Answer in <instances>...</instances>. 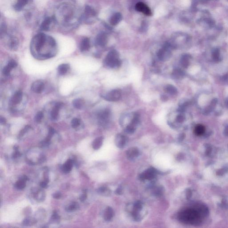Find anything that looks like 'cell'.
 Segmentation results:
<instances>
[{"label": "cell", "mask_w": 228, "mask_h": 228, "mask_svg": "<svg viewBox=\"0 0 228 228\" xmlns=\"http://www.w3.org/2000/svg\"><path fill=\"white\" fill-rule=\"evenodd\" d=\"M180 221L185 224L199 225L201 221L200 214L194 209H187L180 212L179 216Z\"/></svg>", "instance_id": "cell-1"}, {"label": "cell", "mask_w": 228, "mask_h": 228, "mask_svg": "<svg viewBox=\"0 0 228 228\" xmlns=\"http://www.w3.org/2000/svg\"><path fill=\"white\" fill-rule=\"evenodd\" d=\"M118 53L115 51L110 52L105 59V63L108 66L115 67L120 65V61L118 59Z\"/></svg>", "instance_id": "cell-2"}, {"label": "cell", "mask_w": 228, "mask_h": 228, "mask_svg": "<svg viewBox=\"0 0 228 228\" xmlns=\"http://www.w3.org/2000/svg\"><path fill=\"white\" fill-rule=\"evenodd\" d=\"M136 10L137 11L140 12L142 13L143 14H145L147 16H151L152 14L151 10L145 4L142 2H139L137 3L135 6Z\"/></svg>", "instance_id": "cell-3"}, {"label": "cell", "mask_w": 228, "mask_h": 228, "mask_svg": "<svg viewBox=\"0 0 228 228\" xmlns=\"http://www.w3.org/2000/svg\"><path fill=\"white\" fill-rule=\"evenodd\" d=\"M45 86L44 83L41 81L37 80L34 82L32 84L31 89L35 93H41L44 90Z\"/></svg>", "instance_id": "cell-4"}, {"label": "cell", "mask_w": 228, "mask_h": 228, "mask_svg": "<svg viewBox=\"0 0 228 228\" xmlns=\"http://www.w3.org/2000/svg\"><path fill=\"white\" fill-rule=\"evenodd\" d=\"M62 102H57L54 105L51 111V118L53 120H58L59 116V111L60 109L63 106Z\"/></svg>", "instance_id": "cell-5"}, {"label": "cell", "mask_w": 228, "mask_h": 228, "mask_svg": "<svg viewBox=\"0 0 228 228\" xmlns=\"http://www.w3.org/2000/svg\"><path fill=\"white\" fill-rule=\"evenodd\" d=\"M120 91L116 90L113 91L108 94L105 97V99L107 100L115 101L119 100L120 98Z\"/></svg>", "instance_id": "cell-6"}, {"label": "cell", "mask_w": 228, "mask_h": 228, "mask_svg": "<svg viewBox=\"0 0 228 228\" xmlns=\"http://www.w3.org/2000/svg\"><path fill=\"white\" fill-rule=\"evenodd\" d=\"M55 21L53 17H47L43 21L40 26V30L42 31H48L50 30V25L52 22Z\"/></svg>", "instance_id": "cell-7"}, {"label": "cell", "mask_w": 228, "mask_h": 228, "mask_svg": "<svg viewBox=\"0 0 228 228\" xmlns=\"http://www.w3.org/2000/svg\"><path fill=\"white\" fill-rule=\"evenodd\" d=\"M23 97V93L21 91L16 92L11 99V102L13 105H17L21 102Z\"/></svg>", "instance_id": "cell-8"}, {"label": "cell", "mask_w": 228, "mask_h": 228, "mask_svg": "<svg viewBox=\"0 0 228 228\" xmlns=\"http://www.w3.org/2000/svg\"><path fill=\"white\" fill-rule=\"evenodd\" d=\"M96 43L100 46H104L107 42V37L105 33H101L96 37Z\"/></svg>", "instance_id": "cell-9"}, {"label": "cell", "mask_w": 228, "mask_h": 228, "mask_svg": "<svg viewBox=\"0 0 228 228\" xmlns=\"http://www.w3.org/2000/svg\"><path fill=\"white\" fill-rule=\"evenodd\" d=\"M122 18V15L120 13H114L110 19V23L112 25H116L120 22Z\"/></svg>", "instance_id": "cell-10"}, {"label": "cell", "mask_w": 228, "mask_h": 228, "mask_svg": "<svg viewBox=\"0 0 228 228\" xmlns=\"http://www.w3.org/2000/svg\"><path fill=\"white\" fill-rule=\"evenodd\" d=\"M74 160L72 159H68L62 165V169L64 173H68L72 169L73 165Z\"/></svg>", "instance_id": "cell-11"}, {"label": "cell", "mask_w": 228, "mask_h": 228, "mask_svg": "<svg viewBox=\"0 0 228 228\" xmlns=\"http://www.w3.org/2000/svg\"><path fill=\"white\" fill-rule=\"evenodd\" d=\"M30 1V0H18L17 3L14 6V10L18 11L21 10Z\"/></svg>", "instance_id": "cell-12"}, {"label": "cell", "mask_w": 228, "mask_h": 228, "mask_svg": "<svg viewBox=\"0 0 228 228\" xmlns=\"http://www.w3.org/2000/svg\"><path fill=\"white\" fill-rule=\"evenodd\" d=\"M90 47V43L89 39L86 38L83 39L81 43L80 49L82 52L88 51Z\"/></svg>", "instance_id": "cell-13"}, {"label": "cell", "mask_w": 228, "mask_h": 228, "mask_svg": "<svg viewBox=\"0 0 228 228\" xmlns=\"http://www.w3.org/2000/svg\"><path fill=\"white\" fill-rule=\"evenodd\" d=\"M69 69H70V65L68 64H61L58 67V72L60 75H64L66 74Z\"/></svg>", "instance_id": "cell-14"}, {"label": "cell", "mask_w": 228, "mask_h": 228, "mask_svg": "<svg viewBox=\"0 0 228 228\" xmlns=\"http://www.w3.org/2000/svg\"><path fill=\"white\" fill-rule=\"evenodd\" d=\"M79 209V205L77 202H73L71 203V205L66 207V211L68 212H71L77 210Z\"/></svg>", "instance_id": "cell-15"}, {"label": "cell", "mask_w": 228, "mask_h": 228, "mask_svg": "<svg viewBox=\"0 0 228 228\" xmlns=\"http://www.w3.org/2000/svg\"><path fill=\"white\" fill-rule=\"evenodd\" d=\"M205 127L201 124L197 125L194 130V132L197 136H201L205 132Z\"/></svg>", "instance_id": "cell-16"}, {"label": "cell", "mask_w": 228, "mask_h": 228, "mask_svg": "<svg viewBox=\"0 0 228 228\" xmlns=\"http://www.w3.org/2000/svg\"><path fill=\"white\" fill-rule=\"evenodd\" d=\"M102 138L101 137L96 138L92 143L93 148L95 150L98 149L100 148L102 144Z\"/></svg>", "instance_id": "cell-17"}, {"label": "cell", "mask_w": 228, "mask_h": 228, "mask_svg": "<svg viewBox=\"0 0 228 228\" xmlns=\"http://www.w3.org/2000/svg\"><path fill=\"white\" fill-rule=\"evenodd\" d=\"M83 104H84V102L81 99H76L74 100L73 101V105L74 107L78 109H80L82 108Z\"/></svg>", "instance_id": "cell-18"}, {"label": "cell", "mask_w": 228, "mask_h": 228, "mask_svg": "<svg viewBox=\"0 0 228 228\" xmlns=\"http://www.w3.org/2000/svg\"><path fill=\"white\" fill-rule=\"evenodd\" d=\"M85 14L87 16H95L96 12L89 5H86L85 8Z\"/></svg>", "instance_id": "cell-19"}, {"label": "cell", "mask_w": 228, "mask_h": 228, "mask_svg": "<svg viewBox=\"0 0 228 228\" xmlns=\"http://www.w3.org/2000/svg\"><path fill=\"white\" fill-rule=\"evenodd\" d=\"M19 45L18 39L15 38H12L10 42V47L12 50H15L17 49Z\"/></svg>", "instance_id": "cell-20"}, {"label": "cell", "mask_w": 228, "mask_h": 228, "mask_svg": "<svg viewBox=\"0 0 228 228\" xmlns=\"http://www.w3.org/2000/svg\"><path fill=\"white\" fill-rule=\"evenodd\" d=\"M25 186H26L25 181L21 179L19 180L18 181H17L15 184L16 189L19 190L23 189L25 188Z\"/></svg>", "instance_id": "cell-21"}, {"label": "cell", "mask_w": 228, "mask_h": 228, "mask_svg": "<svg viewBox=\"0 0 228 228\" xmlns=\"http://www.w3.org/2000/svg\"><path fill=\"white\" fill-rule=\"evenodd\" d=\"M81 121L80 119L78 118H74L72 120L71 122L72 127L74 128H78L80 124Z\"/></svg>", "instance_id": "cell-22"}, {"label": "cell", "mask_w": 228, "mask_h": 228, "mask_svg": "<svg viewBox=\"0 0 228 228\" xmlns=\"http://www.w3.org/2000/svg\"><path fill=\"white\" fill-rule=\"evenodd\" d=\"M13 68L11 67H10L9 65L7 64L3 69L2 73L5 76H8L10 75V74L11 71L12 70Z\"/></svg>", "instance_id": "cell-23"}, {"label": "cell", "mask_w": 228, "mask_h": 228, "mask_svg": "<svg viewBox=\"0 0 228 228\" xmlns=\"http://www.w3.org/2000/svg\"><path fill=\"white\" fill-rule=\"evenodd\" d=\"M43 117V113L41 111L38 112L35 115L34 120L36 123H40Z\"/></svg>", "instance_id": "cell-24"}, {"label": "cell", "mask_w": 228, "mask_h": 228, "mask_svg": "<svg viewBox=\"0 0 228 228\" xmlns=\"http://www.w3.org/2000/svg\"><path fill=\"white\" fill-rule=\"evenodd\" d=\"M54 133H55V130H54V129L52 127H50L49 128L48 136L46 137V139H47L48 140H51V139L52 137H53Z\"/></svg>", "instance_id": "cell-25"}, {"label": "cell", "mask_w": 228, "mask_h": 228, "mask_svg": "<svg viewBox=\"0 0 228 228\" xmlns=\"http://www.w3.org/2000/svg\"><path fill=\"white\" fill-rule=\"evenodd\" d=\"M166 91L169 93L171 94L176 93L177 91L176 89L174 87L171 85H169L166 88Z\"/></svg>", "instance_id": "cell-26"}, {"label": "cell", "mask_w": 228, "mask_h": 228, "mask_svg": "<svg viewBox=\"0 0 228 228\" xmlns=\"http://www.w3.org/2000/svg\"><path fill=\"white\" fill-rule=\"evenodd\" d=\"M51 220L52 221H59L60 217L58 215L56 211H54L51 217Z\"/></svg>", "instance_id": "cell-27"}, {"label": "cell", "mask_w": 228, "mask_h": 228, "mask_svg": "<svg viewBox=\"0 0 228 228\" xmlns=\"http://www.w3.org/2000/svg\"><path fill=\"white\" fill-rule=\"evenodd\" d=\"M8 65H9L10 67H11L13 69L16 68L18 66L17 62L15 61H14V60H10L9 61L8 63Z\"/></svg>", "instance_id": "cell-28"}, {"label": "cell", "mask_w": 228, "mask_h": 228, "mask_svg": "<svg viewBox=\"0 0 228 228\" xmlns=\"http://www.w3.org/2000/svg\"><path fill=\"white\" fill-rule=\"evenodd\" d=\"M30 128L31 127H30V126H26V127H25L23 130H22L21 131L20 133L19 136H20V137H22V136H23L25 132H27V131H28V130H29L30 129Z\"/></svg>", "instance_id": "cell-29"}, {"label": "cell", "mask_w": 228, "mask_h": 228, "mask_svg": "<svg viewBox=\"0 0 228 228\" xmlns=\"http://www.w3.org/2000/svg\"><path fill=\"white\" fill-rule=\"evenodd\" d=\"M21 156V154L20 152L18 150H15V152L13 154L12 157L13 158L15 159L18 157H20Z\"/></svg>", "instance_id": "cell-30"}, {"label": "cell", "mask_w": 228, "mask_h": 228, "mask_svg": "<svg viewBox=\"0 0 228 228\" xmlns=\"http://www.w3.org/2000/svg\"><path fill=\"white\" fill-rule=\"evenodd\" d=\"M61 197L62 194L61 193H60V192H56V193H54V194H53V197L54 198L57 199H59L60 198H61Z\"/></svg>", "instance_id": "cell-31"}, {"label": "cell", "mask_w": 228, "mask_h": 228, "mask_svg": "<svg viewBox=\"0 0 228 228\" xmlns=\"http://www.w3.org/2000/svg\"><path fill=\"white\" fill-rule=\"evenodd\" d=\"M87 198V195L86 193H84L82 194L81 196L80 197L79 199L81 202H83L86 200Z\"/></svg>", "instance_id": "cell-32"}, {"label": "cell", "mask_w": 228, "mask_h": 228, "mask_svg": "<svg viewBox=\"0 0 228 228\" xmlns=\"http://www.w3.org/2000/svg\"><path fill=\"white\" fill-rule=\"evenodd\" d=\"M48 183L46 182V181L44 180V181H42L40 183V186L42 188H46L47 187V184H48Z\"/></svg>", "instance_id": "cell-33"}, {"label": "cell", "mask_w": 228, "mask_h": 228, "mask_svg": "<svg viewBox=\"0 0 228 228\" xmlns=\"http://www.w3.org/2000/svg\"><path fill=\"white\" fill-rule=\"evenodd\" d=\"M6 120L4 117L1 116L0 117V123L1 124H4L6 123Z\"/></svg>", "instance_id": "cell-34"}, {"label": "cell", "mask_w": 228, "mask_h": 228, "mask_svg": "<svg viewBox=\"0 0 228 228\" xmlns=\"http://www.w3.org/2000/svg\"><path fill=\"white\" fill-rule=\"evenodd\" d=\"M19 179L22 180L26 182L27 180H29V178H28V177L27 176H25V175H24V176H22V177L20 178Z\"/></svg>", "instance_id": "cell-35"}, {"label": "cell", "mask_w": 228, "mask_h": 228, "mask_svg": "<svg viewBox=\"0 0 228 228\" xmlns=\"http://www.w3.org/2000/svg\"><path fill=\"white\" fill-rule=\"evenodd\" d=\"M29 223V220L27 219H26L24 221H23V224L24 225H28V224Z\"/></svg>", "instance_id": "cell-36"}]
</instances>
